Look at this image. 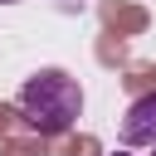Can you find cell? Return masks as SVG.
<instances>
[{"label": "cell", "instance_id": "1", "mask_svg": "<svg viewBox=\"0 0 156 156\" xmlns=\"http://www.w3.org/2000/svg\"><path fill=\"white\" fill-rule=\"evenodd\" d=\"M78 112H83V88L63 68H39L34 78H24V88H20V117L39 136H63L78 122Z\"/></svg>", "mask_w": 156, "mask_h": 156}, {"label": "cell", "instance_id": "2", "mask_svg": "<svg viewBox=\"0 0 156 156\" xmlns=\"http://www.w3.org/2000/svg\"><path fill=\"white\" fill-rule=\"evenodd\" d=\"M117 136H122V146H156V93H146L127 107Z\"/></svg>", "mask_w": 156, "mask_h": 156}, {"label": "cell", "instance_id": "3", "mask_svg": "<svg viewBox=\"0 0 156 156\" xmlns=\"http://www.w3.org/2000/svg\"><path fill=\"white\" fill-rule=\"evenodd\" d=\"M0 5H20V0H0Z\"/></svg>", "mask_w": 156, "mask_h": 156}, {"label": "cell", "instance_id": "4", "mask_svg": "<svg viewBox=\"0 0 156 156\" xmlns=\"http://www.w3.org/2000/svg\"><path fill=\"white\" fill-rule=\"evenodd\" d=\"M112 156H127V151H112Z\"/></svg>", "mask_w": 156, "mask_h": 156}, {"label": "cell", "instance_id": "5", "mask_svg": "<svg viewBox=\"0 0 156 156\" xmlns=\"http://www.w3.org/2000/svg\"><path fill=\"white\" fill-rule=\"evenodd\" d=\"M151 151H156V146H151Z\"/></svg>", "mask_w": 156, "mask_h": 156}]
</instances>
